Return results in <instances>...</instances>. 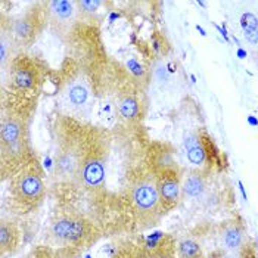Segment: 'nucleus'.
Returning a JSON list of instances; mask_svg holds the SVG:
<instances>
[{
	"mask_svg": "<svg viewBox=\"0 0 258 258\" xmlns=\"http://www.w3.org/2000/svg\"><path fill=\"white\" fill-rule=\"evenodd\" d=\"M36 105L3 98L0 118L2 177H14L33 158L30 143V117Z\"/></svg>",
	"mask_w": 258,
	"mask_h": 258,
	"instance_id": "obj_1",
	"label": "nucleus"
},
{
	"mask_svg": "<svg viewBox=\"0 0 258 258\" xmlns=\"http://www.w3.org/2000/svg\"><path fill=\"white\" fill-rule=\"evenodd\" d=\"M92 125L80 119L60 114L55 125V157L53 179L62 184L77 183L86 157Z\"/></svg>",
	"mask_w": 258,
	"mask_h": 258,
	"instance_id": "obj_2",
	"label": "nucleus"
},
{
	"mask_svg": "<svg viewBox=\"0 0 258 258\" xmlns=\"http://www.w3.org/2000/svg\"><path fill=\"white\" fill-rule=\"evenodd\" d=\"M58 93L62 114L77 119L90 115L95 103V83L81 63L73 58H67L63 62Z\"/></svg>",
	"mask_w": 258,
	"mask_h": 258,
	"instance_id": "obj_3",
	"label": "nucleus"
},
{
	"mask_svg": "<svg viewBox=\"0 0 258 258\" xmlns=\"http://www.w3.org/2000/svg\"><path fill=\"white\" fill-rule=\"evenodd\" d=\"M3 76H6L3 89L8 87L9 99L36 105L44 81V70L40 62L25 53H21L3 71Z\"/></svg>",
	"mask_w": 258,
	"mask_h": 258,
	"instance_id": "obj_4",
	"label": "nucleus"
},
{
	"mask_svg": "<svg viewBox=\"0 0 258 258\" xmlns=\"http://www.w3.org/2000/svg\"><path fill=\"white\" fill-rule=\"evenodd\" d=\"M46 197V184L43 180V170L36 157L30 159L20 171L12 177L11 199L14 208L20 214L34 211Z\"/></svg>",
	"mask_w": 258,
	"mask_h": 258,
	"instance_id": "obj_5",
	"label": "nucleus"
},
{
	"mask_svg": "<svg viewBox=\"0 0 258 258\" xmlns=\"http://www.w3.org/2000/svg\"><path fill=\"white\" fill-rule=\"evenodd\" d=\"M2 24L8 27L12 37L15 39L21 52L24 53L25 49H28L36 40L39 39L43 28L47 24L44 5L37 3L31 6L25 14H22L17 18H11L9 22H6L5 15H2Z\"/></svg>",
	"mask_w": 258,
	"mask_h": 258,
	"instance_id": "obj_6",
	"label": "nucleus"
},
{
	"mask_svg": "<svg viewBox=\"0 0 258 258\" xmlns=\"http://www.w3.org/2000/svg\"><path fill=\"white\" fill-rule=\"evenodd\" d=\"M183 149L187 161L198 167H216L221 165V154L216 146L214 140L207 133L205 128L199 127L197 130H189L183 135Z\"/></svg>",
	"mask_w": 258,
	"mask_h": 258,
	"instance_id": "obj_7",
	"label": "nucleus"
},
{
	"mask_svg": "<svg viewBox=\"0 0 258 258\" xmlns=\"http://www.w3.org/2000/svg\"><path fill=\"white\" fill-rule=\"evenodd\" d=\"M132 202L136 211L140 213L142 219L145 220L155 221L165 210L161 202L154 171L152 174H143L135 179L132 184Z\"/></svg>",
	"mask_w": 258,
	"mask_h": 258,
	"instance_id": "obj_8",
	"label": "nucleus"
},
{
	"mask_svg": "<svg viewBox=\"0 0 258 258\" xmlns=\"http://www.w3.org/2000/svg\"><path fill=\"white\" fill-rule=\"evenodd\" d=\"M152 171L155 173L159 197L164 208H174L179 204L181 194L180 171L177 165L170 158L164 159L162 152H159L158 159L155 161V164H152Z\"/></svg>",
	"mask_w": 258,
	"mask_h": 258,
	"instance_id": "obj_9",
	"label": "nucleus"
},
{
	"mask_svg": "<svg viewBox=\"0 0 258 258\" xmlns=\"http://www.w3.org/2000/svg\"><path fill=\"white\" fill-rule=\"evenodd\" d=\"M89 235V223L76 214H63L52 221L50 239L62 246H77Z\"/></svg>",
	"mask_w": 258,
	"mask_h": 258,
	"instance_id": "obj_10",
	"label": "nucleus"
},
{
	"mask_svg": "<svg viewBox=\"0 0 258 258\" xmlns=\"http://www.w3.org/2000/svg\"><path fill=\"white\" fill-rule=\"evenodd\" d=\"M44 12L50 28L60 36L70 34L77 21L79 8L74 0H49L44 2Z\"/></svg>",
	"mask_w": 258,
	"mask_h": 258,
	"instance_id": "obj_11",
	"label": "nucleus"
},
{
	"mask_svg": "<svg viewBox=\"0 0 258 258\" xmlns=\"http://www.w3.org/2000/svg\"><path fill=\"white\" fill-rule=\"evenodd\" d=\"M21 242V233L18 226L12 220H2L0 223V254L6 257L8 254L12 255Z\"/></svg>",
	"mask_w": 258,
	"mask_h": 258,
	"instance_id": "obj_12",
	"label": "nucleus"
},
{
	"mask_svg": "<svg viewBox=\"0 0 258 258\" xmlns=\"http://www.w3.org/2000/svg\"><path fill=\"white\" fill-rule=\"evenodd\" d=\"M223 242L227 251H238L246 242L245 226L238 220L229 221L223 229Z\"/></svg>",
	"mask_w": 258,
	"mask_h": 258,
	"instance_id": "obj_13",
	"label": "nucleus"
},
{
	"mask_svg": "<svg viewBox=\"0 0 258 258\" xmlns=\"http://www.w3.org/2000/svg\"><path fill=\"white\" fill-rule=\"evenodd\" d=\"M117 108L125 121H135L140 117L139 98L133 92H122L117 100Z\"/></svg>",
	"mask_w": 258,
	"mask_h": 258,
	"instance_id": "obj_14",
	"label": "nucleus"
},
{
	"mask_svg": "<svg viewBox=\"0 0 258 258\" xmlns=\"http://www.w3.org/2000/svg\"><path fill=\"white\" fill-rule=\"evenodd\" d=\"M184 194L192 199L201 198L205 190H207V176L204 171H194L190 173L186 180H184V186H183Z\"/></svg>",
	"mask_w": 258,
	"mask_h": 258,
	"instance_id": "obj_15",
	"label": "nucleus"
},
{
	"mask_svg": "<svg viewBox=\"0 0 258 258\" xmlns=\"http://www.w3.org/2000/svg\"><path fill=\"white\" fill-rule=\"evenodd\" d=\"M210 258H258L255 242L248 240L239 248L238 251H227V249H217Z\"/></svg>",
	"mask_w": 258,
	"mask_h": 258,
	"instance_id": "obj_16",
	"label": "nucleus"
},
{
	"mask_svg": "<svg viewBox=\"0 0 258 258\" xmlns=\"http://www.w3.org/2000/svg\"><path fill=\"white\" fill-rule=\"evenodd\" d=\"M240 27L243 30V37L251 44L258 43V18L252 12H245L240 17Z\"/></svg>",
	"mask_w": 258,
	"mask_h": 258,
	"instance_id": "obj_17",
	"label": "nucleus"
},
{
	"mask_svg": "<svg viewBox=\"0 0 258 258\" xmlns=\"http://www.w3.org/2000/svg\"><path fill=\"white\" fill-rule=\"evenodd\" d=\"M177 257L179 258H204L202 248L194 239H183L177 243Z\"/></svg>",
	"mask_w": 258,
	"mask_h": 258,
	"instance_id": "obj_18",
	"label": "nucleus"
},
{
	"mask_svg": "<svg viewBox=\"0 0 258 258\" xmlns=\"http://www.w3.org/2000/svg\"><path fill=\"white\" fill-rule=\"evenodd\" d=\"M102 5H105V2H100V0H81V2H77L79 14L92 17L93 14L98 12V9Z\"/></svg>",
	"mask_w": 258,
	"mask_h": 258,
	"instance_id": "obj_19",
	"label": "nucleus"
},
{
	"mask_svg": "<svg viewBox=\"0 0 258 258\" xmlns=\"http://www.w3.org/2000/svg\"><path fill=\"white\" fill-rule=\"evenodd\" d=\"M55 258H81V252L77 246H60L55 251Z\"/></svg>",
	"mask_w": 258,
	"mask_h": 258,
	"instance_id": "obj_20",
	"label": "nucleus"
},
{
	"mask_svg": "<svg viewBox=\"0 0 258 258\" xmlns=\"http://www.w3.org/2000/svg\"><path fill=\"white\" fill-rule=\"evenodd\" d=\"M28 258H55V251L49 246H37L30 252Z\"/></svg>",
	"mask_w": 258,
	"mask_h": 258,
	"instance_id": "obj_21",
	"label": "nucleus"
},
{
	"mask_svg": "<svg viewBox=\"0 0 258 258\" xmlns=\"http://www.w3.org/2000/svg\"><path fill=\"white\" fill-rule=\"evenodd\" d=\"M111 258H140L139 254L133 249V248H122L118 252H115V255Z\"/></svg>",
	"mask_w": 258,
	"mask_h": 258,
	"instance_id": "obj_22",
	"label": "nucleus"
},
{
	"mask_svg": "<svg viewBox=\"0 0 258 258\" xmlns=\"http://www.w3.org/2000/svg\"><path fill=\"white\" fill-rule=\"evenodd\" d=\"M239 187H240V192H242L243 198L246 199V194H245V189H243V186H242V183H240V181H239Z\"/></svg>",
	"mask_w": 258,
	"mask_h": 258,
	"instance_id": "obj_23",
	"label": "nucleus"
}]
</instances>
